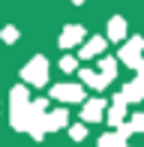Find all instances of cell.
I'll return each mask as SVG.
<instances>
[{
	"instance_id": "obj_1",
	"label": "cell",
	"mask_w": 144,
	"mask_h": 147,
	"mask_svg": "<svg viewBox=\"0 0 144 147\" xmlns=\"http://www.w3.org/2000/svg\"><path fill=\"white\" fill-rule=\"evenodd\" d=\"M81 36H84V30H81V27H66V33H63V45L69 48V45H75Z\"/></svg>"
},
{
	"instance_id": "obj_2",
	"label": "cell",
	"mask_w": 144,
	"mask_h": 147,
	"mask_svg": "<svg viewBox=\"0 0 144 147\" xmlns=\"http://www.w3.org/2000/svg\"><path fill=\"white\" fill-rule=\"evenodd\" d=\"M111 36L114 39L123 36V18H114V21H111Z\"/></svg>"
},
{
	"instance_id": "obj_3",
	"label": "cell",
	"mask_w": 144,
	"mask_h": 147,
	"mask_svg": "<svg viewBox=\"0 0 144 147\" xmlns=\"http://www.w3.org/2000/svg\"><path fill=\"white\" fill-rule=\"evenodd\" d=\"M93 51H102V39H93V42L84 48V54H93Z\"/></svg>"
}]
</instances>
